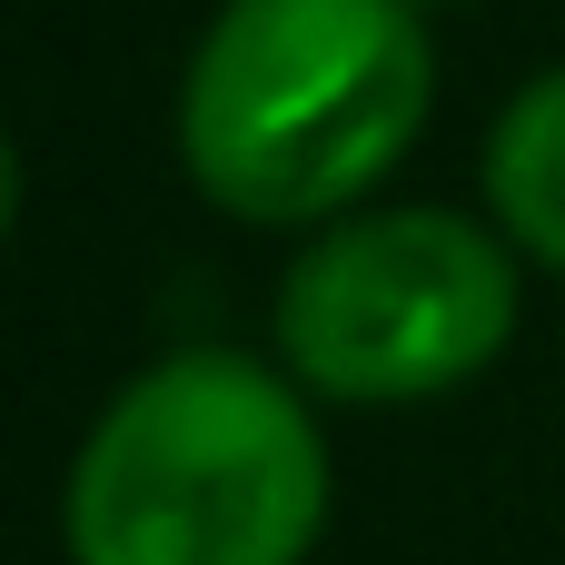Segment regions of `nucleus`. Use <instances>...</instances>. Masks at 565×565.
Listing matches in <instances>:
<instances>
[{
  "label": "nucleus",
  "mask_w": 565,
  "mask_h": 565,
  "mask_svg": "<svg viewBox=\"0 0 565 565\" xmlns=\"http://www.w3.org/2000/svg\"><path fill=\"white\" fill-rule=\"evenodd\" d=\"M328 526L308 387L248 348H169L89 417L60 536L70 565H298Z\"/></svg>",
  "instance_id": "nucleus-1"
},
{
  "label": "nucleus",
  "mask_w": 565,
  "mask_h": 565,
  "mask_svg": "<svg viewBox=\"0 0 565 565\" xmlns=\"http://www.w3.org/2000/svg\"><path fill=\"white\" fill-rule=\"evenodd\" d=\"M437 99L417 0H218L179 70L189 179L258 228H338Z\"/></svg>",
  "instance_id": "nucleus-2"
},
{
  "label": "nucleus",
  "mask_w": 565,
  "mask_h": 565,
  "mask_svg": "<svg viewBox=\"0 0 565 565\" xmlns=\"http://www.w3.org/2000/svg\"><path fill=\"white\" fill-rule=\"evenodd\" d=\"M516 328V258L467 209L407 199L318 228L278 278V367L308 397H447Z\"/></svg>",
  "instance_id": "nucleus-3"
},
{
  "label": "nucleus",
  "mask_w": 565,
  "mask_h": 565,
  "mask_svg": "<svg viewBox=\"0 0 565 565\" xmlns=\"http://www.w3.org/2000/svg\"><path fill=\"white\" fill-rule=\"evenodd\" d=\"M487 199L516 228V248L565 268V60L536 70L497 109V129H487Z\"/></svg>",
  "instance_id": "nucleus-4"
},
{
  "label": "nucleus",
  "mask_w": 565,
  "mask_h": 565,
  "mask_svg": "<svg viewBox=\"0 0 565 565\" xmlns=\"http://www.w3.org/2000/svg\"><path fill=\"white\" fill-rule=\"evenodd\" d=\"M10 218H20V149H10V129H0V238H10Z\"/></svg>",
  "instance_id": "nucleus-5"
}]
</instances>
